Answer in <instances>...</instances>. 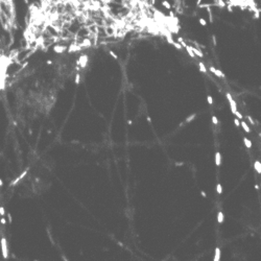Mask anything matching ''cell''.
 <instances>
[{"mask_svg":"<svg viewBox=\"0 0 261 261\" xmlns=\"http://www.w3.org/2000/svg\"><path fill=\"white\" fill-rule=\"evenodd\" d=\"M0 23L7 33H12L16 23L15 0H0Z\"/></svg>","mask_w":261,"mask_h":261,"instance_id":"cell-1","label":"cell"},{"mask_svg":"<svg viewBox=\"0 0 261 261\" xmlns=\"http://www.w3.org/2000/svg\"><path fill=\"white\" fill-rule=\"evenodd\" d=\"M10 57L0 53V88H3L6 83V73L8 70Z\"/></svg>","mask_w":261,"mask_h":261,"instance_id":"cell-2","label":"cell"},{"mask_svg":"<svg viewBox=\"0 0 261 261\" xmlns=\"http://www.w3.org/2000/svg\"><path fill=\"white\" fill-rule=\"evenodd\" d=\"M227 98H228V100H229V102H230V105H231V110H232V113L234 114L236 111H237V107H236V102L233 100V98H232V96L228 93L227 94Z\"/></svg>","mask_w":261,"mask_h":261,"instance_id":"cell-3","label":"cell"},{"mask_svg":"<svg viewBox=\"0 0 261 261\" xmlns=\"http://www.w3.org/2000/svg\"><path fill=\"white\" fill-rule=\"evenodd\" d=\"M221 259V249L216 248L215 249V256H214V261H219Z\"/></svg>","mask_w":261,"mask_h":261,"instance_id":"cell-4","label":"cell"},{"mask_svg":"<svg viewBox=\"0 0 261 261\" xmlns=\"http://www.w3.org/2000/svg\"><path fill=\"white\" fill-rule=\"evenodd\" d=\"M221 159H222L221 154L219 153V151H217V153L215 154V163H216V165H217V166H220V165H221Z\"/></svg>","mask_w":261,"mask_h":261,"instance_id":"cell-5","label":"cell"},{"mask_svg":"<svg viewBox=\"0 0 261 261\" xmlns=\"http://www.w3.org/2000/svg\"><path fill=\"white\" fill-rule=\"evenodd\" d=\"M217 222H219L220 224H222L224 222V214H223V212L217 213Z\"/></svg>","mask_w":261,"mask_h":261,"instance_id":"cell-6","label":"cell"},{"mask_svg":"<svg viewBox=\"0 0 261 261\" xmlns=\"http://www.w3.org/2000/svg\"><path fill=\"white\" fill-rule=\"evenodd\" d=\"M255 169L258 173H261V163L259 161L255 162Z\"/></svg>","mask_w":261,"mask_h":261,"instance_id":"cell-7","label":"cell"},{"mask_svg":"<svg viewBox=\"0 0 261 261\" xmlns=\"http://www.w3.org/2000/svg\"><path fill=\"white\" fill-rule=\"evenodd\" d=\"M241 124L243 125V128H244V129L246 130V132H247V133H250V132H251V130H250V128H249V126H248V124H247L246 122H244V121H243V122H241Z\"/></svg>","mask_w":261,"mask_h":261,"instance_id":"cell-8","label":"cell"},{"mask_svg":"<svg viewBox=\"0 0 261 261\" xmlns=\"http://www.w3.org/2000/svg\"><path fill=\"white\" fill-rule=\"evenodd\" d=\"M244 141H245V144L248 148H251L252 147V142L248 139V138H244Z\"/></svg>","mask_w":261,"mask_h":261,"instance_id":"cell-9","label":"cell"},{"mask_svg":"<svg viewBox=\"0 0 261 261\" xmlns=\"http://www.w3.org/2000/svg\"><path fill=\"white\" fill-rule=\"evenodd\" d=\"M214 73H215L217 76H220V77H225V74H224L221 70H216V69H215Z\"/></svg>","mask_w":261,"mask_h":261,"instance_id":"cell-10","label":"cell"},{"mask_svg":"<svg viewBox=\"0 0 261 261\" xmlns=\"http://www.w3.org/2000/svg\"><path fill=\"white\" fill-rule=\"evenodd\" d=\"M186 49H187V51H188V54L190 55V57H192V58H194V53L192 51V49H191V47L190 46H186L185 47Z\"/></svg>","mask_w":261,"mask_h":261,"instance_id":"cell-11","label":"cell"},{"mask_svg":"<svg viewBox=\"0 0 261 261\" xmlns=\"http://www.w3.org/2000/svg\"><path fill=\"white\" fill-rule=\"evenodd\" d=\"M216 191H217V193H220V194L223 192V188H222L221 184H217L216 185Z\"/></svg>","mask_w":261,"mask_h":261,"instance_id":"cell-12","label":"cell"},{"mask_svg":"<svg viewBox=\"0 0 261 261\" xmlns=\"http://www.w3.org/2000/svg\"><path fill=\"white\" fill-rule=\"evenodd\" d=\"M200 70L202 71V72H204V73H206V68H205V65L203 64V63H200Z\"/></svg>","mask_w":261,"mask_h":261,"instance_id":"cell-13","label":"cell"},{"mask_svg":"<svg viewBox=\"0 0 261 261\" xmlns=\"http://www.w3.org/2000/svg\"><path fill=\"white\" fill-rule=\"evenodd\" d=\"M194 117H195V114H192V115H190L187 119H186V122H190L191 120H193L194 119Z\"/></svg>","mask_w":261,"mask_h":261,"instance_id":"cell-14","label":"cell"},{"mask_svg":"<svg viewBox=\"0 0 261 261\" xmlns=\"http://www.w3.org/2000/svg\"><path fill=\"white\" fill-rule=\"evenodd\" d=\"M234 114L237 116V118H238V119H242V118H243V115H242L241 113H239V112H237V111H236Z\"/></svg>","mask_w":261,"mask_h":261,"instance_id":"cell-15","label":"cell"},{"mask_svg":"<svg viewBox=\"0 0 261 261\" xmlns=\"http://www.w3.org/2000/svg\"><path fill=\"white\" fill-rule=\"evenodd\" d=\"M234 123H235V125H236V126H239V125H241V122H239L238 118H235V119H234Z\"/></svg>","mask_w":261,"mask_h":261,"instance_id":"cell-16","label":"cell"},{"mask_svg":"<svg viewBox=\"0 0 261 261\" xmlns=\"http://www.w3.org/2000/svg\"><path fill=\"white\" fill-rule=\"evenodd\" d=\"M212 121H213V123H214V124H217V123H219V120H217V118H216L215 116H213V117H212Z\"/></svg>","mask_w":261,"mask_h":261,"instance_id":"cell-17","label":"cell"},{"mask_svg":"<svg viewBox=\"0 0 261 261\" xmlns=\"http://www.w3.org/2000/svg\"><path fill=\"white\" fill-rule=\"evenodd\" d=\"M207 100H208V102H209L210 105H212V103H213V99H212V97H211V96H208V97H207Z\"/></svg>","mask_w":261,"mask_h":261,"instance_id":"cell-18","label":"cell"},{"mask_svg":"<svg viewBox=\"0 0 261 261\" xmlns=\"http://www.w3.org/2000/svg\"><path fill=\"white\" fill-rule=\"evenodd\" d=\"M248 119L251 121V123H252V124H255V122H254V120L251 118V116H249V117H248Z\"/></svg>","mask_w":261,"mask_h":261,"instance_id":"cell-19","label":"cell"},{"mask_svg":"<svg viewBox=\"0 0 261 261\" xmlns=\"http://www.w3.org/2000/svg\"><path fill=\"white\" fill-rule=\"evenodd\" d=\"M210 70H211L212 72H214V71H215V68H214V67H211V68H210Z\"/></svg>","mask_w":261,"mask_h":261,"instance_id":"cell-20","label":"cell"},{"mask_svg":"<svg viewBox=\"0 0 261 261\" xmlns=\"http://www.w3.org/2000/svg\"><path fill=\"white\" fill-rule=\"evenodd\" d=\"M202 195H203V197H204V198H205V197H206V193H205V192H204V191H202Z\"/></svg>","mask_w":261,"mask_h":261,"instance_id":"cell-21","label":"cell"},{"mask_svg":"<svg viewBox=\"0 0 261 261\" xmlns=\"http://www.w3.org/2000/svg\"><path fill=\"white\" fill-rule=\"evenodd\" d=\"M260 137H261V134H260Z\"/></svg>","mask_w":261,"mask_h":261,"instance_id":"cell-22","label":"cell"}]
</instances>
